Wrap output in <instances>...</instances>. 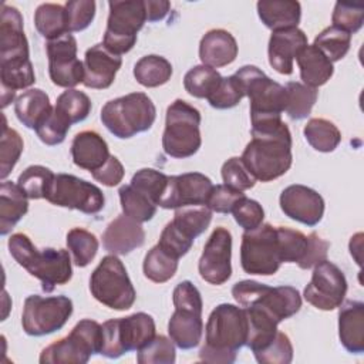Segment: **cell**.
<instances>
[{
	"label": "cell",
	"mask_w": 364,
	"mask_h": 364,
	"mask_svg": "<svg viewBox=\"0 0 364 364\" xmlns=\"http://www.w3.org/2000/svg\"><path fill=\"white\" fill-rule=\"evenodd\" d=\"M333 26L348 33H357L364 23V7L361 4H350L337 1L331 16Z\"/></svg>",
	"instance_id": "52"
},
{
	"label": "cell",
	"mask_w": 364,
	"mask_h": 364,
	"mask_svg": "<svg viewBox=\"0 0 364 364\" xmlns=\"http://www.w3.org/2000/svg\"><path fill=\"white\" fill-rule=\"evenodd\" d=\"M232 235L218 226L205 243L202 256L198 263L200 277L215 286L226 283L232 276Z\"/></svg>",
	"instance_id": "17"
},
{
	"label": "cell",
	"mask_w": 364,
	"mask_h": 364,
	"mask_svg": "<svg viewBox=\"0 0 364 364\" xmlns=\"http://www.w3.org/2000/svg\"><path fill=\"white\" fill-rule=\"evenodd\" d=\"M124 173H125L124 165H122L121 161H119L117 156H114V155H111V156L108 158V161H107L100 169L91 172L92 178H94L97 182H100V183H102V185H105V186H109V188L119 185V182H122Z\"/></svg>",
	"instance_id": "60"
},
{
	"label": "cell",
	"mask_w": 364,
	"mask_h": 364,
	"mask_svg": "<svg viewBox=\"0 0 364 364\" xmlns=\"http://www.w3.org/2000/svg\"><path fill=\"white\" fill-rule=\"evenodd\" d=\"M155 321L146 313H134L112 318L102 324V348L107 358H119L125 353L138 351L155 337Z\"/></svg>",
	"instance_id": "10"
},
{
	"label": "cell",
	"mask_w": 364,
	"mask_h": 364,
	"mask_svg": "<svg viewBox=\"0 0 364 364\" xmlns=\"http://www.w3.org/2000/svg\"><path fill=\"white\" fill-rule=\"evenodd\" d=\"M338 338L351 354L364 351V303L348 300L340 304Z\"/></svg>",
	"instance_id": "26"
},
{
	"label": "cell",
	"mask_w": 364,
	"mask_h": 364,
	"mask_svg": "<svg viewBox=\"0 0 364 364\" xmlns=\"http://www.w3.org/2000/svg\"><path fill=\"white\" fill-rule=\"evenodd\" d=\"M7 246L11 257L41 282V289L46 293H51L57 286L71 280L73 267L67 250L53 247L38 250L24 233L11 235Z\"/></svg>",
	"instance_id": "3"
},
{
	"label": "cell",
	"mask_w": 364,
	"mask_h": 364,
	"mask_svg": "<svg viewBox=\"0 0 364 364\" xmlns=\"http://www.w3.org/2000/svg\"><path fill=\"white\" fill-rule=\"evenodd\" d=\"M54 109L73 125L84 121L90 115L91 100L85 92L70 88L58 95Z\"/></svg>",
	"instance_id": "42"
},
{
	"label": "cell",
	"mask_w": 364,
	"mask_h": 364,
	"mask_svg": "<svg viewBox=\"0 0 364 364\" xmlns=\"http://www.w3.org/2000/svg\"><path fill=\"white\" fill-rule=\"evenodd\" d=\"M54 178L55 173L51 169L43 165H31L18 175L17 183L28 199H47Z\"/></svg>",
	"instance_id": "39"
},
{
	"label": "cell",
	"mask_w": 364,
	"mask_h": 364,
	"mask_svg": "<svg viewBox=\"0 0 364 364\" xmlns=\"http://www.w3.org/2000/svg\"><path fill=\"white\" fill-rule=\"evenodd\" d=\"M252 141L246 145L242 161L256 181L270 182L284 175L293 162L291 134L287 124L252 134Z\"/></svg>",
	"instance_id": "2"
},
{
	"label": "cell",
	"mask_w": 364,
	"mask_h": 364,
	"mask_svg": "<svg viewBox=\"0 0 364 364\" xmlns=\"http://www.w3.org/2000/svg\"><path fill=\"white\" fill-rule=\"evenodd\" d=\"M313 46H316L331 63H336L344 58L348 53L351 46V34L330 26L316 36Z\"/></svg>",
	"instance_id": "43"
},
{
	"label": "cell",
	"mask_w": 364,
	"mask_h": 364,
	"mask_svg": "<svg viewBox=\"0 0 364 364\" xmlns=\"http://www.w3.org/2000/svg\"><path fill=\"white\" fill-rule=\"evenodd\" d=\"M257 14L262 23L272 31L297 27L301 17V6L293 0L257 1Z\"/></svg>",
	"instance_id": "29"
},
{
	"label": "cell",
	"mask_w": 364,
	"mask_h": 364,
	"mask_svg": "<svg viewBox=\"0 0 364 364\" xmlns=\"http://www.w3.org/2000/svg\"><path fill=\"white\" fill-rule=\"evenodd\" d=\"M168 333L178 348H195L203 334L202 313L189 309H175L168 321Z\"/></svg>",
	"instance_id": "27"
},
{
	"label": "cell",
	"mask_w": 364,
	"mask_h": 364,
	"mask_svg": "<svg viewBox=\"0 0 364 364\" xmlns=\"http://www.w3.org/2000/svg\"><path fill=\"white\" fill-rule=\"evenodd\" d=\"M146 21L155 23L165 18L171 10V3L166 0H145Z\"/></svg>",
	"instance_id": "61"
},
{
	"label": "cell",
	"mask_w": 364,
	"mask_h": 364,
	"mask_svg": "<svg viewBox=\"0 0 364 364\" xmlns=\"http://www.w3.org/2000/svg\"><path fill=\"white\" fill-rule=\"evenodd\" d=\"M102 348V324L91 318L80 320L64 338L46 347L41 364H85Z\"/></svg>",
	"instance_id": "7"
},
{
	"label": "cell",
	"mask_w": 364,
	"mask_h": 364,
	"mask_svg": "<svg viewBox=\"0 0 364 364\" xmlns=\"http://www.w3.org/2000/svg\"><path fill=\"white\" fill-rule=\"evenodd\" d=\"M212 220V210L206 205H191L175 209L171 220L185 236L195 240L200 236Z\"/></svg>",
	"instance_id": "34"
},
{
	"label": "cell",
	"mask_w": 364,
	"mask_h": 364,
	"mask_svg": "<svg viewBox=\"0 0 364 364\" xmlns=\"http://www.w3.org/2000/svg\"><path fill=\"white\" fill-rule=\"evenodd\" d=\"M46 50L53 84L70 90L84 81V63L77 57V40L73 34L47 41Z\"/></svg>",
	"instance_id": "16"
},
{
	"label": "cell",
	"mask_w": 364,
	"mask_h": 364,
	"mask_svg": "<svg viewBox=\"0 0 364 364\" xmlns=\"http://www.w3.org/2000/svg\"><path fill=\"white\" fill-rule=\"evenodd\" d=\"M142 270L148 280L154 283H165L175 276L178 270V259L166 253L159 245H155L145 255Z\"/></svg>",
	"instance_id": "38"
},
{
	"label": "cell",
	"mask_w": 364,
	"mask_h": 364,
	"mask_svg": "<svg viewBox=\"0 0 364 364\" xmlns=\"http://www.w3.org/2000/svg\"><path fill=\"white\" fill-rule=\"evenodd\" d=\"M47 200L60 208L80 210L85 215L98 213L105 203L102 191L78 176L70 173H57Z\"/></svg>",
	"instance_id": "14"
},
{
	"label": "cell",
	"mask_w": 364,
	"mask_h": 364,
	"mask_svg": "<svg viewBox=\"0 0 364 364\" xmlns=\"http://www.w3.org/2000/svg\"><path fill=\"white\" fill-rule=\"evenodd\" d=\"M303 84L317 88L324 85L334 73L333 63L316 47L306 46L296 57Z\"/></svg>",
	"instance_id": "31"
},
{
	"label": "cell",
	"mask_w": 364,
	"mask_h": 364,
	"mask_svg": "<svg viewBox=\"0 0 364 364\" xmlns=\"http://www.w3.org/2000/svg\"><path fill=\"white\" fill-rule=\"evenodd\" d=\"M172 64L162 55L149 54L141 57L134 65V77L138 84L155 88L166 84L172 77Z\"/></svg>",
	"instance_id": "33"
},
{
	"label": "cell",
	"mask_w": 364,
	"mask_h": 364,
	"mask_svg": "<svg viewBox=\"0 0 364 364\" xmlns=\"http://www.w3.org/2000/svg\"><path fill=\"white\" fill-rule=\"evenodd\" d=\"M136 353V361L139 364H172L176 360L173 341L161 334L155 336Z\"/></svg>",
	"instance_id": "46"
},
{
	"label": "cell",
	"mask_w": 364,
	"mask_h": 364,
	"mask_svg": "<svg viewBox=\"0 0 364 364\" xmlns=\"http://www.w3.org/2000/svg\"><path fill=\"white\" fill-rule=\"evenodd\" d=\"M26 61H30V53L23 28V17L16 7L1 4L0 65Z\"/></svg>",
	"instance_id": "20"
},
{
	"label": "cell",
	"mask_w": 364,
	"mask_h": 364,
	"mask_svg": "<svg viewBox=\"0 0 364 364\" xmlns=\"http://www.w3.org/2000/svg\"><path fill=\"white\" fill-rule=\"evenodd\" d=\"M73 162L90 172L100 169L111 156L107 141L95 131H82L71 142Z\"/></svg>",
	"instance_id": "25"
},
{
	"label": "cell",
	"mask_w": 364,
	"mask_h": 364,
	"mask_svg": "<svg viewBox=\"0 0 364 364\" xmlns=\"http://www.w3.org/2000/svg\"><path fill=\"white\" fill-rule=\"evenodd\" d=\"M48 95L40 88H30L20 94L14 102L17 119L30 129H37L38 125L53 112Z\"/></svg>",
	"instance_id": "30"
},
{
	"label": "cell",
	"mask_w": 364,
	"mask_h": 364,
	"mask_svg": "<svg viewBox=\"0 0 364 364\" xmlns=\"http://www.w3.org/2000/svg\"><path fill=\"white\" fill-rule=\"evenodd\" d=\"M172 301L175 309H189L199 313H202L203 309L202 296L196 286L189 280H183L176 284L172 293Z\"/></svg>",
	"instance_id": "58"
},
{
	"label": "cell",
	"mask_w": 364,
	"mask_h": 364,
	"mask_svg": "<svg viewBox=\"0 0 364 364\" xmlns=\"http://www.w3.org/2000/svg\"><path fill=\"white\" fill-rule=\"evenodd\" d=\"M222 75L208 65H195L183 77V87L186 92L195 98H209L218 88Z\"/></svg>",
	"instance_id": "40"
},
{
	"label": "cell",
	"mask_w": 364,
	"mask_h": 364,
	"mask_svg": "<svg viewBox=\"0 0 364 364\" xmlns=\"http://www.w3.org/2000/svg\"><path fill=\"white\" fill-rule=\"evenodd\" d=\"M347 293V279L338 266L327 259L313 269L311 280L304 289V299L313 307L324 311L340 307Z\"/></svg>",
	"instance_id": "15"
},
{
	"label": "cell",
	"mask_w": 364,
	"mask_h": 364,
	"mask_svg": "<svg viewBox=\"0 0 364 364\" xmlns=\"http://www.w3.org/2000/svg\"><path fill=\"white\" fill-rule=\"evenodd\" d=\"M253 355L260 364H289L293 360V346L286 333L277 331L274 338Z\"/></svg>",
	"instance_id": "49"
},
{
	"label": "cell",
	"mask_w": 364,
	"mask_h": 364,
	"mask_svg": "<svg viewBox=\"0 0 364 364\" xmlns=\"http://www.w3.org/2000/svg\"><path fill=\"white\" fill-rule=\"evenodd\" d=\"M109 14L102 44L111 53L122 55L132 50L136 34L146 21L145 0L108 1Z\"/></svg>",
	"instance_id": "11"
},
{
	"label": "cell",
	"mask_w": 364,
	"mask_h": 364,
	"mask_svg": "<svg viewBox=\"0 0 364 364\" xmlns=\"http://www.w3.org/2000/svg\"><path fill=\"white\" fill-rule=\"evenodd\" d=\"M307 237H309L307 250H306L304 257L299 263V267L303 269V270L311 269L317 263L326 260L327 253H328V247H330V243L327 240H324L323 237H320L316 232L310 233Z\"/></svg>",
	"instance_id": "59"
},
{
	"label": "cell",
	"mask_w": 364,
	"mask_h": 364,
	"mask_svg": "<svg viewBox=\"0 0 364 364\" xmlns=\"http://www.w3.org/2000/svg\"><path fill=\"white\" fill-rule=\"evenodd\" d=\"M122 65L121 55L111 53L102 43L92 46L84 55V81L87 88L105 90L111 87Z\"/></svg>",
	"instance_id": "22"
},
{
	"label": "cell",
	"mask_w": 364,
	"mask_h": 364,
	"mask_svg": "<svg viewBox=\"0 0 364 364\" xmlns=\"http://www.w3.org/2000/svg\"><path fill=\"white\" fill-rule=\"evenodd\" d=\"M156 245H159L166 253H169L171 256L179 260L182 256H185L191 250L193 240L185 236L172 222H169L164 228L159 236V242Z\"/></svg>",
	"instance_id": "56"
},
{
	"label": "cell",
	"mask_w": 364,
	"mask_h": 364,
	"mask_svg": "<svg viewBox=\"0 0 364 364\" xmlns=\"http://www.w3.org/2000/svg\"><path fill=\"white\" fill-rule=\"evenodd\" d=\"M67 247L73 255L74 264L78 267L88 266L97 252H98V239L94 233L82 229V228H73L67 233Z\"/></svg>",
	"instance_id": "41"
},
{
	"label": "cell",
	"mask_w": 364,
	"mask_h": 364,
	"mask_svg": "<svg viewBox=\"0 0 364 364\" xmlns=\"http://www.w3.org/2000/svg\"><path fill=\"white\" fill-rule=\"evenodd\" d=\"M28 210V196L11 181H3L0 186V235L6 236Z\"/></svg>",
	"instance_id": "28"
},
{
	"label": "cell",
	"mask_w": 364,
	"mask_h": 364,
	"mask_svg": "<svg viewBox=\"0 0 364 364\" xmlns=\"http://www.w3.org/2000/svg\"><path fill=\"white\" fill-rule=\"evenodd\" d=\"M200 121V112L193 105L179 98L171 102L162 134L164 152L178 159L195 155L202 145Z\"/></svg>",
	"instance_id": "6"
},
{
	"label": "cell",
	"mask_w": 364,
	"mask_h": 364,
	"mask_svg": "<svg viewBox=\"0 0 364 364\" xmlns=\"http://www.w3.org/2000/svg\"><path fill=\"white\" fill-rule=\"evenodd\" d=\"M73 314V301L67 296L31 294L24 300L21 326L26 334L41 337L61 330Z\"/></svg>",
	"instance_id": "13"
},
{
	"label": "cell",
	"mask_w": 364,
	"mask_h": 364,
	"mask_svg": "<svg viewBox=\"0 0 364 364\" xmlns=\"http://www.w3.org/2000/svg\"><path fill=\"white\" fill-rule=\"evenodd\" d=\"M232 213H233L235 222L245 232L259 228L264 219V210H263L262 205L255 199H249L247 196H243L236 203Z\"/></svg>",
	"instance_id": "55"
},
{
	"label": "cell",
	"mask_w": 364,
	"mask_h": 364,
	"mask_svg": "<svg viewBox=\"0 0 364 364\" xmlns=\"http://www.w3.org/2000/svg\"><path fill=\"white\" fill-rule=\"evenodd\" d=\"M1 91L16 92L17 90H26L36 82V74L31 61L20 64L0 65Z\"/></svg>",
	"instance_id": "47"
},
{
	"label": "cell",
	"mask_w": 364,
	"mask_h": 364,
	"mask_svg": "<svg viewBox=\"0 0 364 364\" xmlns=\"http://www.w3.org/2000/svg\"><path fill=\"white\" fill-rule=\"evenodd\" d=\"M232 296L240 307H260L279 323L294 316L301 307V296L291 286L272 287L256 280H242L232 287Z\"/></svg>",
	"instance_id": "9"
},
{
	"label": "cell",
	"mask_w": 364,
	"mask_h": 364,
	"mask_svg": "<svg viewBox=\"0 0 364 364\" xmlns=\"http://www.w3.org/2000/svg\"><path fill=\"white\" fill-rule=\"evenodd\" d=\"M309 46L307 36L299 27L272 31L269 38V64L283 75L293 73V61L299 53Z\"/></svg>",
	"instance_id": "21"
},
{
	"label": "cell",
	"mask_w": 364,
	"mask_h": 364,
	"mask_svg": "<svg viewBox=\"0 0 364 364\" xmlns=\"http://www.w3.org/2000/svg\"><path fill=\"white\" fill-rule=\"evenodd\" d=\"M243 196H246L243 192L236 191L225 183L213 185L206 206H209V209L216 213H232L233 208Z\"/></svg>",
	"instance_id": "57"
},
{
	"label": "cell",
	"mask_w": 364,
	"mask_h": 364,
	"mask_svg": "<svg viewBox=\"0 0 364 364\" xmlns=\"http://www.w3.org/2000/svg\"><path fill=\"white\" fill-rule=\"evenodd\" d=\"M168 178L169 176L164 172L151 168H144L134 173L129 185L148 195L159 206V200L168 185Z\"/></svg>",
	"instance_id": "48"
},
{
	"label": "cell",
	"mask_w": 364,
	"mask_h": 364,
	"mask_svg": "<svg viewBox=\"0 0 364 364\" xmlns=\"http://www.w3.org/2000/svg\"><path fill=\"white\" fill-rule=\"evenodd\" d=\"M279 202L287 218L306 226H316L323 219L324 199L317 191L306 185H289L282 191Z\"/></svg>",
	"instance_id": "19"
},
{
	"label": "cell",
	"mask_w": 364,
	"mask_h": 364,
	"mask_svg": "<svg viewBox=\"0 0 364 364\" xmlns=\"http://www.w3.org/2000/svg\"><path fill=\"white\" fill-rule=\"evenodd\" d=\"M277 242L282 263H300L306 255L309 237L300 230L277 226Z\"/></svg>",
	"instance_id": "44"
},
{
	"label": "cell",
	"mask_w": 364,
	"mask_h": 364,
	"mask_svg": "<svg viewBox=\"0 0 364 364\" xmlns=\"http://www.w3.org/2000/svg\"><path fill=\"white\" fill-rule=\"evenodd\" d=\"M145 242V230L139 222L119 215L105 228L102 246L111 255H128Z\"/></svg>",
	"instance_id": "23"
},
{
	"label": "cell",
	"mask_w": 364,
	"mask_h": 364,
	"mask_svg": "<svg viewBox=\"0 0 364 364\" xmlns=\"http://www.w3.org/2000/svg\"><path fill=\"white\" fill-rule=\"evenodd\" d=\"M156 118V108L145 92H131L109 100L101 109L105 128L119 139H128L148 131Z\"/></svg>",
	"instance_id": "5"
},
{
	"label": "cell",
	"mask_w": 364,
	"mask_h": 364,
	"mask_svg": "<svg viewBox=\"0 0 364 364\" xmlns=\"http://www.w3.org/2000/svg\"><path fill=\"white\" fill-rule=\"evenodd\" d=\"M286 90V107L284 112L289 118L299 121L304 119L310 115L313 105L317 101L318 91L317 88H311L303 82L290 81L284 87Z\"/></svg>",
	"instance_id": "35"
},
{
	"label": "cell",
	"mask_w": 364,
	"mask_h": 364,
	"mask_svg": "<svg viewBox=\"0 0 364 364\" xmlns=\"http://www.w3.org/2000/svg\"><path fill=\"white\" fill-rule=\"evenodd\" d=\"M121 208L125 216L144 223L151 220L156 213V203L144 192L132 185H124L118 191Z\"/></svg>",
	"instance_id": "36"
},
{
	"label": "cell",
	"mask_w": 364,
	"mask_h": 364,
	"mask_svg": "<svg viewBox=\"0 0 364 364\" xmlns=\"http://www.w3.org/2000/svg\"><path fill=\"white\" fill-rule=\"evenodd\" d=\"M240 264L245 273L272 276L282 264L277 230L270 223H262L253 230H246L240 245Z\"/></svg>",
	"instance_id": "12"
},
{
	"label": "cell",
	"mask_w": 364,
	"mask_h": 364,
	"mask_svg": "<svg viewBox=\"0 0 364 364\" xmlns=\"http://www.w3.org/2000/svg\"><path fill=\"white\" fill-rule=\"evenodd\" d=\"M249 333L247 316L243 307L222 303L216 306L205 326V346L199 360L215 364L235 363L237 351L246 346Z\"/></svg>",
	"instance_id": "1"
},
{
	"label": "cell",
	"mask_w": 364,
	"mask_h": 364,
	"mask_svg": "<svg viewBox=\"0 0 364 364\" xmlns=\"http://www.w3.org/2000/svg\"><path fill=\"white\" fill-rule=\"evenodd\" d=\"M24 144L20 134L7 127L6 118L3 117V132L0 141V178L6 181L9 173L13 171L20 159Z\"/></svg>",
	"instance_id": "45"
},
{
	"label": "cell",
	"mask_w": 364,
	"mask_h": 364,
	"mask_svg": "<svg viewBox=\"0 0 364 364\" xmlns=\"http://www.w3.org/2000/svg\"><path fill=\"white\" fill-rule=\"evenodd\" d=\"M220 172H222L223 183L236 191H240V192L249 191L256 183L255 176L250 173V171L246 168L242 158H239V156L229 158L222 165Z\"/></svg>",
	"instance_id": "50"
},
{
	"label": "cell",
	"mask_w": 364,
	"mask_h": 364,
	"mask_svg": "<svg viewBox=\"0 0 364 364\" xmlns=\"http://www.w3.org/2000/svg\"><path fill=\"white\" fill-rule=\"evenodd\" d=\"M34 26L37 31L48 41L68 34L65 6L54 3L40 4L34 13Z\"/></svg>",
	"instance_id": "32"
},
{
	"label": "cell",
	"mask_w": 364,
	"mask_h": 364,
	"mask_svg": "<svg viewBox=\"0 0 364 364\" xmlns=\"http://www.w3.org/2000/svg\"><path fill=\"white\" fill-rule=\"evenodd\" d=\"M237 50V43L228 30L213 28L200 38L199 58L203 65L220 68L236 60Z\"/></svg>",
	"instance_id": "24"
},
{
	"label": "cell",
	"mask_w": 364,
	"mask_h": 364,
	"mask_svg": "<svg viewBox=\"0 0 364 364\" xmlns=\"http://www.w3.org/2000/svg\"><path fill=\"white\" fill-rule=\"evenodd\" d=\"M309 145L318 152H333L341 142L340 129L328 119L311 118L303 129Z\"/></svg>",
	"instance_id": "37"
},
{
	"label": "cell",
	"mask_w": 364,
	"mask_h": 364,
	"mask_svg": "<svg viewBox=\"0 0 364 364\" xmlns=\"http://www.w3.org/2000/svg\"><path fill=\"white\" fill-rule=\"evenodd\" d=\"M90 291L97 301L118 311L131 309L136 299L134 284L117 255L101 259L91 273Z\"/></svg>",
	"instance_id": "8"
},
{
	"label": "cell",
	"mask_w": 364,
	"mask_h": 364,
	"mask_svg": "<svg viewBox=\"0 0 364 364\" xmlns=\"http://www.w3.org/2000/svg\"><path fill=\"white\" fill-rule=\"evenodd\" d=\"M64 6L70 34L85 30L95 17V1L92 0H70Z\"/></svg>",
	"instance_id": "54"
},
{
	"label": "cell",
	"mask_w": 364,
	"mask_h": 364,
	"mask_svg": "<svg viewBox=\"0 0 364 364\" xmlns=\"http://www.w3.org/2000/svg\"><path fill=\"white\" fill-rule=\"evenodd\" d=\"M212 189V181L200 172L169 176L159 206L164 209H178L191 205H206Z\"/></svg>",
	"instance_id": "18"
},
{
	"label": "cell",
	"mask_w": 364,
	"mask_h": 364,
	"mask_svg": "<svg viewBox=\"0 0 364 364\" xmlns=\"http://www.w3.org/2000/svg\"><path fill=\"white\" fill-rule=\"evenodd\" d=\"M70 127L71 124L53 108V112L44 119L41 125L37 127L36 134L43 144L54 146L64 142Z\"/></svg>",
	"instance_id": "53"
},
{
	"label": "cell",
	"mask_w": 364,
	"mask_h": 364,
	"mask_svg": "<svg viewBox=\"0 0 364 364\" xmlns=\"http://www.w3.org/2000/svg\"><path fill=\"white\" fill-rule=\"evenodd\" d=\"M245 97L249 98L252 128L282 119L286 107V90L269 78L256 65H243L235 74Z\"/></svg>",
	"instance_id": "4"
},
{
	"label": "cell",
	"mask_w": 364,
	"mask_h": 364,
	"mask_svg": "<svg viewBox=\"0 0 364 364\" xmlns=\"http://www.w3.org/2000/svg\"><path fill=\"white\" fill-rule=\"evenodd\" d=\"M245 97L243 90L235 75L222 77L218 88L209 95L208 102L216 109H229L236 107Z\"/></svg>",
	"instance_id": "51"
}]
</instances>
